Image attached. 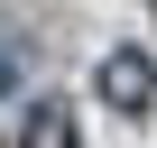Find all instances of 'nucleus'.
<instances>
[{"mask_svg":"<svg viewBox=\"0 0 157 148\" xmlns=\"http://www.w3.org/2000/svg\"><path fill=\"white\" fill-rule=\"evenodd\" d=\"M0 93H19V56L10 46H0Z\"/></svg>","mask_w":157,"mask_h":148,"instance_id":"nucleus-3","label":"nucleus"},{"mask_svg":"<svg viewBox=\"0 0 157 148\" xmlns=\"http://www.w3.org/2000/svg\"><path fill=\"white\" fill-rule=\"evenodd\" d=\"M19 148H83V130H74V111H65L56 93H37V102L19 111Z\"/></svg>","mask_w":157,"mask_h":148,"instance_id":"nucleus-2","label":"nucleus"},{"mask_svg":"<svg viewBox=\"0 0 157 148\" xmlns=\"http://www.w3.org/2000/svg\"><path fill=\"white\" fill-rule=\"evenodd\" d=\"M93 93H102V111L139 120V111L157 102V65H148V46H111V56H102V74H93Z\"/></svg>","mask_w":157,"mask_h":148,"instance_id":"nucleus-1","label":"nucleus"}]
</instances>
